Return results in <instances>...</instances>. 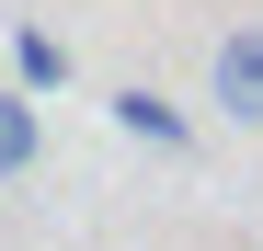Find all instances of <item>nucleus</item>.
<instances>
[{
    "label": "nucleus",
    "mask_w": 263,
    "mask_h": 251,
    "mask_svg": "<svg viewBox=\"0 0 263 251\" xmlns=\"http://www.w3.org/2000/svg\"><path fill=\"white\" fill-rule=\"evenodd\" d=\"M206 114L217 126H263V12H240L206 57Z\"/></svg>",
    "instance_id": "obj_1"
},
{
    "label": "nucleus",
    "mask_w": 263,
    "mask_h": 251,
    "mask_svg": "<svg viewBox=\"0 0 263 251\" xmlns=\"http://www.w3.org/2000/svg\"><path fill=\"white\" fill-rule=\"evenodd\" d=\"M115 126H126L138 149H160V160H183V149H195V126L172 114V103L149 92V80H126V92H115Z\"/></svg>",
    "instance_id": "obj_2"
},
{
    "label": "nucleus",
    "mask_w": 263,
    "mask_h": 251,
    "mask_svg": "<svg viewBox=\"0 0 263 251\" xmlns=\"http://www.w3.org/2000/svg\"><path fill=\"white\" fill-rule=\"evenodd\" d=\"M34 160H46V114H34L23 80H0V183H23Z\"/></svg>",
    "instance_id": "obj_3"
},
{
    "label": "nucleus",
    "mask_w": 263,
    "mask_h": 251,
    "mask_svg": "<svg viewBox=\"0 0 263 251\" xmlns=\"http://www.w3.org/2000/svg\"><path fill=\"white\" fill-rule=\"evenodd\" d=\"M12 69H23V92H46V80H69V46H58L46 23H23L12 34Z\"/></svg>",
    "instance_id": "obj_4"
}]
</instances>
